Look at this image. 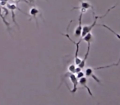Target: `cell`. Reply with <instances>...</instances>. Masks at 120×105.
Masks as SVG:
<instances>
[{
	"label": "cell",
	"instance_id": "1",
	"mask_svg": "<svg viewBox=\"0 0 120 105\" xmlns=\"http://www.w3.org/2000/svg\"><path fill=\"white\" fill-rule=\"evenodd\" d=\"M115 7H116V5H114V6H113V7H111L109 9H108V11H107L105 13V15H103V16H100V17H98V16H95V11H93V16H94V22H93V23L91 24V25H85V26L82 28V35L81 36L83 38L84 36H86V35H87V34H89V33H90V31H91V30L93 29V27L94 26H95L96 25V23H97V21H98V19H102V18H104V17H105L107 15H108V13L110 12V11L112 10V9H113V8H115Z\"/></svg>",
	"mask_w": 120,
	"mask_h": 105
},
{
	"label": "cell",
	"instance_id": "2",
	"mask_svg": "<svg viewBox=\"0 0 120 105\" xmlns=\"http://www.w3.org/2000/svg\"><path fill=\"white\" fill-rule=\"evenodd\" d=\"M61 35L66 36L71 42H72V43H73L74 44L76 45V48H77V49H76V53H75V64L77 66H78L79 64L81 63V62H82V60H81V59L78 58V52H79V45H80V43H81V42H82V40H80L78 42H75L73 40H72V39H71L69 34H63V33H61Z\"/></svg>",
	"mask_w": 120,
	"mask_h": 105
},
{
	"label": "cell",
	"instance_id": "3",
	"mask_svg": "<svg viewBox=\"0 0 120 105\" xmlns=\"http://www.w3.org/2000/svg\"><path fill=\"white\" fill-rule=\"evenodd\" d=\"M66 77H68L70 79L71 82L72 83V85H73V88L72 90H71V93L72 94H74L77 90V85H78V79L77 78V76H75V74H72V73H70V72H68L66 73L65 75L63 76V79L66 78Z\"/></svg>",
	"mask_w": 120,
	"mask_h": 105
},
{
	"label": "cell",
	"instance_id": "4",
	"mask_svg": "<svg viewBox=\"0 0 120 105\" xmlns=\"http://www.w3.org/2000/svg\"><path fill=\"white\" fill-rule=\"evenodd\" d=\"M84 73H85V76L86 77H92V78H93L94 80H95V81L99 84V85H101V82H100V80H99L98 77H97L94 74V69L90 68V67H89V68H86Z\"/></svg>",
	"mask_w": 120,
	"mask_h": 105
},
{
	"label": "cell",
	"instance_id": "5",
	"mask_svg": "<svg viewBox=\"0 0 120 105\" xmlns=\"http://www.w3.org/2000/svg\"><path fill=\"white\" fill-rule=\"evenodd\" d=\"M84 13L82 12H80V16H79V18H78V25L77 27L76 28L75 30V33H74V35L75 37L78 38L82 35V16H83Z\"/></svg>",
	"mask_w": 120,
	"mask_h": 105
},
{
	"label": "cell",
	"instance_id": "6",
	"mask_svg": "<svg viewBox=\"0 0 120 105\" xmlns=\"http://www.w3.org/2000/svg\"><path fill=\"white\" fill-rule=\"evenodd\" d=\"M30 14L31 15V17H33L34 19H35V22H36V26L38 27L39 26V23H38V20H37V16L40 15V17H42V14H41V12L39 10L37 7H33L30 8Z\"/></svg>",
	"mask_w": 120,
	"mask_h": 105
},
{
	"label": "cell",
	"instance_id": "7",
	"mask_svg": "<svg viewBox=\"0 0 120 105\" xmlns=\"http://www.w3.org/2000/svg\"><path fill=\"white\" fill-rule=\"evenodd\" d=\"M78 84L80 85H82V87H83V88H85V89H86V90L88 91V94L90 95V96L93 98L94 97V95H93V94H92V92H91V90H90V89L88 87V85H87V79H86V77H82V78H81L80 80H78Z\"/></svg>",
	"mask_w": 120,
	"mask_h": 105
},
{
	"label": "cell",
	"instance_id": "8",
	"mask_svg": "<svg viewBox=\"0 0 120 105\" xmlns=\"http://www.w3.org/2000/svg\"><path fill=\"white\" fill-rule=\"evenodd\" d=\"M90 43H88V47H87L86 54V55H85V57H84V58L82 60V62H81V63L78 65V67H80V68L82 69V68H83V67H85L86 61L87 58H88V56H89V53H90Z\"/></svg>",
	"mask_w": 120,
	"mask_h": 105
},
{
	"label": "cell",
	"instance_id": "9",
	"mask_svg": "<svg viewBox=\"0 0 120 105\" xmlns=\"http://www.w3.org/2000/svg\"><path fill=\"white\" fill-rule=\"evenodd\" d=\"M80 3H81V7H80L84 8V9H86V10H88L89 8H91L92 12L94 11L93 6H92L90 4H89L88 2H84V1H82V0H80Z\"/></svg>",
	"mask_w": 120,
	"mask_h": 105
},
{
	"label": "cell",
	"instance_id": "10",
	"mask_svg": "<svg viewBox=\"0 0 120 105\" xmlns=\"http://www.w3.org/2000/svg\"><path fill=\"white\" fill-rule=\"evenodd\" d=\"M8 9H10V10H18V11H20V12H22V13H24V14H26L25 12H23L22 10H21L19 7H17V5H15V4H8Z\"/></svg>",
	"mask_w": 120,
	"mask_h": 105
},
{
	"label": "cell",
	"instance_id": "11",
	"mask_svg": "<svg viewBox=\"0 0 120 105\" xmlns=\"http://www.w3.org/2000/svg\"><path fill=\"white\" fill-rule=\"evenodd\" d=\"M82 40H84V41H86L87 43H90L91 42V40H92V35L90 33H89V34H87L86 36H84L83 38H82Z\"/></svg>",
	"mask_w": 120,
	"mask_h": 105
},
{
	"label": "cell",
	"instance_id": "12",
	"mask_svg": "<svg viewBox=\"0 0 120 105\" xmlns=\"http://www.w3.org/2000/svg\"><path fill=\"white\" fill-rule=\"evenodd\" d=\"M120 63V58L118 59V62L117 63H114V64H112V65H109V66H105V67H95V70H99V69H105V68H108V67H111L113 66H118Z\"/></svg>",
	"mask_w": 120,
	"mask_h": 105
},
{
	"label": "cell",
	"instance_id": "13",
	"mask_svg": "<svg viewBox=\"0 0 120 105\" xmlns=\"http://www.w3.org/2000/svg\"><path fill=\"white\" fill-rule=\"evenodd\" d=\"M102 25V26H103V27H105V28L108 29L109 30H110V31H111L112 33L113 34V35H116V37H117V38H118V39H119V40H120V35H118V33H116V32H115V31H113V30H112V29L110 28V27L107 26V25H105V24H102V25Z\"/></svg>",
	"mask_w": 120,
	"mask_h": 105
},
{
	"label": "cell",
	"instance_id": "14",
	"mask_svg": "<svg viewBox=\"0 0 120 105\" xmlns=\"http://www.w3.org/2000/svg\"><path fill=\"white\" fill-rule=\"evenodd\" d=\"M75 70H76V66L74 65V64H71L68 67V72H70V73L75 74Z\"/></svg>",
	"mask_w": 120,
	"mask_h": 105
},
{
	"label": "cell",
	"instance_id": "15",
	"mask_svg": "<svg viewBox=\"0 0 120 105\" xmlns=\"http://www.w3.org/2000/svg\"><path fill=\"white\" fill-rule=\"evenodd\" d=\"M84 76H85V73L84 72H82V71L81 72H79V73H77V75L76 76H77V78L78 79V80H80L81 78H82V77H84Z\"/></svg>",
	"mask_w": 120,
	"mask_h": 105
},
{
	"label": "cell",
	"instance_id": "16",
	"mask_svg": "<svg viewBox=\"0 0 120 105\" xmlns=\"http://www.w3.org/2000/svg\"><path fill=\"white\" fill-rule=\"evenodd\" d=\"M0 7H1V5H0ZM0 17H2L3 21H4V23H5V24H6V25H7V27H8V29H9V24H8V22H6V21H5V18H4V17H3L2 13H1V9H0Z\"/></svg>",
	"mask_w": 120,
	"mask_h": 105
},
{
	"label": "cell",
	"instance_id": "17",
	"mask_svg": "<svg viewBox=\"0 0 120 105\" xmlns=\"http://www.w3.org/2000/svg\"><path fill=\"white\" fill-rule=\"evenodd\" d=\"M82 72V69L80 68L79 67H76V70H75V73H79V72Z\"/></svg>",
	"mask_w": 120,
	"mask_h": 105
}]
</instances>
